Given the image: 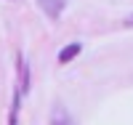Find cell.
<instances>
[{"label":"cell","mask_w":133,"mask_h":125,"mask_svg":"<svg viewBox=\"0 0 133 125\" xmlns=\"http://www.w3.org/2000/svg\"><path fill=\"white\" fill-rule=\"evenodd\" d=\"M29 93V64L24 56H19V88H16V96H27Z\"/></svg>","instance_id":"cell-2"},{"label":"cell","mask_w":133,"mask_h":125,"mask_svg":"<svg viewBox=\"0 0 133 125\" xmlns=\"http://www.w3.org/2000/svg\"><path fill=\"white\" fill-rule=\"evenodd\" d=\"M48 125H77V122H75V117L69 115V109H66L64 104H53Z\"/></svg>","instance_id":"cell-1"},{"label":"cell","mask_w":133,"mask_h":125,"mask_svg":"<svg viewBox=\"0 0 133 125\" xmlns=\"http://www.w3.org/2000/svg\"><path fill=\"white\" fill-rule=\"evenodd\" d=\"M83 51V43H69V45H64V48L59 51V64H69L72 59H77Z\"/></svg>","instance_id":"cell-4"},{"label":"cell","mask_w":133,"mask_h":125,"mask_svg":"<svg viewBox=\"0 0 133 125\" xmlns=\"http://www.w3.org/2000/svg\"><path fill=\"white\" fill-rule=\"evenodd\" d=\"M37 5L43 8V14L51 16V19H59L61 11L66 8V0H37Z\"/></svg>","instance_id":"cell-3"},{"label":"cell","mask_w":133,"mask_h":125,"mask_svg":"<svg viewBox=\"0 0 133 125\" xmlns=\"http://www.w3.org/2000/svg\"><path fill=\"white\" fill-rule=\"evenodd\" d=\"M123 24H125V27H133V14H130V16H125V21H123Z\"/></svg>","instance_id":"cell-5"}]
</instances>
